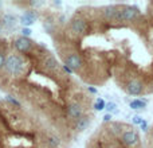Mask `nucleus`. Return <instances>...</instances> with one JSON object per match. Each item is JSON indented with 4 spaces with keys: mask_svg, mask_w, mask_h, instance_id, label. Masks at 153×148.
Instances as JSON below:
<instances>
[{
    "mask_svg": "<svg viewBox=\"0 0 153 148\" xmlns=\"http://www.w3.org/2000/svg\"><path fill=\"white\" fill-rule=\"evenodd\" d=\"M5 70L7 73H10L11 75H22L24 72V61L20 55H16V54H12L7 58V62H5Z\"/></svg>",
    "mask_w": 153,
    "mask_h": 148,
    "instance_id": "nucleus-1",
    "label": "nucleus"
},
{
    "mask_svg": "<svg viewBox=\"0 0 153 148\" xmlns=\"http://www.w3.org/2000/svg\"><path fill=\"white\" fill-rule=\"evenodd\" d=\"M138 15H140V10H138L137 7H133V5L122 7V8H118L116 20H118V22H130V20L137 19Z\"/></svg>",
    "mask_w": 153,
    "mask_h": 148,
    "instance_id": "nucleus-2",
    "label": "nucleus"
},
{
    "mask_svg": "<svg viewBox=\"0 0 153 148\" xmlns=\"http://www.w3.org/2000/svg\"><path fill=\"white\" fill-rule=\"evenodd\" d=\"M13 46H15V49L19 51V53H27V51H30V49H31L32 42L28 39V38L20 37V38H16L15 39Z\"/></svg>",
    "mask_w": 153,
    "mask_h": 148,
    "instance_id": "nucleus-3",
    "label": "nucleus"
},
{
    "mask_svg": "<svg viewBox=\"0 0 153 148\" xmlns=\"http://www.w3.org/2000/svg\"><path fill=\"white\" fill-rule=\"evenodd\" d=\"M121 140H122V143L125 144V146H128V147H134L136 144L138 143V135L134 132V131H125L124 133H122V136H121Z\"/></svg>",
    "mask_w": 153,
    "mask_h": 148,
    "instance_id": "nucleus-4",
    "label": "nucleus"
},
{
    "mask_svg": "<svg viewBox=\"0 0 153 148\" xmlns=\"http://www.w3.org/2000/svg\"><path fill=\"white\" fill-rule=\"evenodd\" d=\"M126 90H128V93L132 96H140L144 90V85H143V82L138 81V79H133V81H130L129 84L126 85Z\"/></svg>",
    "mask_w": 153,
    "mask_h": 148,
    "instance_id": "nucleus-5",
    "label": "nucleus"
},
{
    "mask_svg": "<svg viewBox=\"0 0 153 148\" xmlns=\"http://www.w3.org/2000/svg\"><path fill=\"white\" fill-rule=\"evenodd\" d=\"M65 64H66V66H69L73 72H74V70L81 69V66H82V61H81V58H79V55L78 54H74V53L66 57Z\"/></svg>",
    "mask_w": 153,
    "mask_h": 148,
    "instance_id": "nucleus-6",
    "label": "nucleus"
},
{
    "mask_svg": "<svg viewBox=\"0 0 153 148\" xmlns=\"http://www.w3.org/2000/svg\"><path fill=\"white\" fill-rule=\"evenodd\" d=\"M71 30L74 32H76V34L82 35V34H85V32H86L87 23L85 22V19L75 18V19H73V20H71Z\"/></svg>",
    "mask_w": 153,
    "mask_h": 148,
    "instance_id": "nucleus-7",
    "label": "nucleus"
},
{
    "mask_svg": "<svg viewBox=\"0 0 153 148\" xmlns=\"http://www.w3.org/2000/svg\"><path fill=\"white\" fill-rule=\"evenodd\" d=\"M67 113H69L70 117H73V119H81L82 117V106L79 105V104H71V105H69V108H67Z\"/></svg>",
    "mask_w": 153,
    "mask_h": 148,
    "instance_id": "nucleus-8",
    "label": "nucleus"
},
{
    "mask_svg": "<svg viewBox=\"0 0 153 148\" xmlns=\"http://www.w3.org/2000/svg\"><path fill=\"white\" fill-rule=\"evenodd\" d=\"M117 12H118V7H116V5H108L103 10V16L106 19H109V20H116Z\"/></svg>",
    "mask_w": 153,
    "mask_h": 148,
    "instance_id": "nucleus-9",
    "label": "nucleus"
},
{
    "mask_svg": "<svg viewBox=\"0 0 153 148\" xmlns=\"http://www.w3.org/2000/svg\"><path fill=\"white\" fill-rule=\"evenodd\" d=\"M35 19H36V16H35L34 12H26L22 16V23L26 24V26H30V24H32L35 22Z\"/></svg>",
    "mask_w": 153,
    "mask_h": 148,
    "instance_id": "nucleus-10",
    "label": "nucleus"
},
{
    "mask_svg": "<svg viewBox=\"0 0 153 148\" xmlns=\"http://www.w3.org/2000/svg\"><path fill=\"white\" fill-rule=\"evenodd\" d=\"M45 65H46V67H47L48 70H56L58 69V62H56V59L54 58V57H51V55H48L47 58H46Z\"/></svg>",
    "mask_w": 153,
    "mask_h": 148,
    "instance_id": "nucleus-11",
    "label": "nucleus"
},
{
    "mask_svg": "<svg viewBox=\"0 0 153 148\" xmlns=\"http://www.w3.org/2000/svg\"><path fill=\"white\" fill-rule=\"evenodd\" d=\"M89 123H90V120L87 119V117H81V119L78 120V123H76V129L78 131L86 129V128L89 127Z\"/></svg>",
    "mask_w": 153,
    "mask_h": 148,
    "instance_id": "nucleus-12",
    "label": "nucleus"
},
{
    "mask_svg": "<svg viewBox=\"0 0 153 148\" xmlns=\"http://www.w3.org/2000/svg\"><path fill=\"white\" fill-rule=\"evenodd\" d=\"M146 106V101L144 100H133L130 102V108L132 109H144Z\"/></svg>",
    "mask_w": 153,
    "mask_h": 148,
    "instance_id": "nucleus-13",
    "label": "nucleus"
},
{
    "mask_svg": "<svg viewBox=\"0 0 153 148\" xmlns=\"http://www.w3.org/2000/svg\"><path fill=\"white\" fill-rule=\"evenodd\" d=\"M94 108H95V111H102L103 108H106V104H105V101L103 100H98L97 102H95V105H94Z\"/></svg>",
    "mask_w": 153,
    "mask_h": 148,
    "instance_id": "nucleus-14",
    "label": "nucleus"
},
{
    "mask_svg": "<svg viewBox=\"0 0 153 148\" xmlns=\"http://www.w3.org/2000/svg\"><path fill=\"white\" fill-rule=\"evenodd\" d=\"M5 62H7V58L4 57L3 53H0V70H1L3 67H5Z\"/></svg>",
    "mask_w": 153,
    "mask_h": 148,
    "instance_id": "nucleus-15",
    "label": "nucleus"
},
{
    "mask_svg": "<svg viewBox=\"0 0 153 148\" xmlns=\"http://www.w3.org/2000/svg\"><path fill=\"white\" fill-rule=\"evenodd\" d=\"M13 20H15V18L11 15H5L4 16V23L5 24H13Z\"/></svg>",
    "mask_w": 153,
    "mask_h": 148,
    "instance_id": "nucleus-16",
    "label": "nucleus"
},
{
    "mask_svg": "<svg viewBox=\"0 0 153 148\" xmlns=\"http://www.w3.org/2000/svg\"><path fill=\"white\" fill-rule=\"evenodd\" d=\"M143 123H144L143 117H140V116H134V117H133V124H136V125H141Z\"/></svg>",
    "mask_w": 153,
    "mask_h": 148,
    "instance_id": "nucleus-17",
    "label": "nucleus"
},
{
    "mask_svg": "<svg viewBox=\"0 0 153 148\" xmlns=\"http://www.w3.org/2000/svg\"><path fill=\"white\" fill-rule=\"evenodd\" d=\"M48 141H50V144H53V146H55V147L59 144L58 138H55V136H50V138H48Z\"/></svg>",
    "mask_w": 153,
    "mask_h": 148,
    "instance_id": "nucleus-18",
    "label": "nucleus"
},
{
    "mask_svg": "<svg viewBox=\"0 0 153 148\" xmlns=\"http://www.w3.org/2000/svg\"><path fill=\"white\" fill-rule=\"evenodd\" d=\"M117 108V106L116 105H114V104H106V108L105 109H108V111H114V109H116Z\"/></svg>",
    "mask_w": 153,
    "mask_h": 148,
    "instance_id": "nucleus-19",
    "label": "nucleus"
},
{
    "mask_svg": "<svg viewBox=\"0 0 153 148\" xmlns=\"http://www.w3.org/2000/svg\"><path fill=\"white\" fill-rule=\"evenodd\" d=\"M7 101H10V102H12L13 105H19V101H16L15 98H12V97H11V96H8V97H7Z\"/></svg>",
    "mask_w": 153,
    "mask_h": 148,
    "instance_id": "nucleus-20",
    "label": "nucleus"
},
{
    "mask_svg": "<svg viewBox=\"0 0 153 148\" xmlns=\"http://www.w3.org/2000/svg\"><path fill=\"white\" fill-rule=\"evenodd\" d=\"M22 32H23L24 37H28V35H31V30H30V28H23V31H22Z\"/></svg>",
    "mask_w": 153,
    "mask_h": 148,
    "instance_id": "nucleus-21",
    "label": "nucleus"
},
{
    "mask_svg": "<svg viewBox=\"0 0 153 148\" xmlns=\"http://www.w3.org/2000/svg\"><path fill=\"white\" fill-rule=\"evenodd\" d=\"M141 128H143V131H148V123L144 120V123L141 124Z\"/></svg>",
    "mask_w": 153,
    "mask_h": 148,
    "instance_id": "nucleus-22",
    "label": "nucleus"
},
{
    "mask_svg": "<svg viewBox=\"0 0 153 148\" xmlns=\"http://www.w3.org/2000/svg\"><path fill=\"white\" fill-rule=\"evenodd\" d=\"M63 69H65V70H66V72H67V73H69V74H70V73H73V70H71V69H70V67H69V66H66V65H63Z\"/></svg>",
    "mask_w": 153,
    "mask_h": 148,
    "instance_id": "nucleus-23",
    "label": "nucleus"
},
{
    "mask_svg": "<svg viewBox=\"0 0 153 148\" xmlns=\"http://www.w3.org/2000/svg\"><path fill=\"white\" fill-rule=\"evenodd\" d=\"M110 119H111V116H110V114H106V116L103 117V120H105V121H109V120H110Z\"/></svg>",
    "mask_w": 153,
    "mask_h": 148,
    "instance_id": "nucleus-24",
    "label": "nucleus"
},
{
    "mask_svg": "<svg viewBox=\"0 0 153 148\" xmlns=\"http://www.w3.org/2000/svg\"><path fill=\"white\" fill-rule=\"evenodd\" d=\"M89 90L91 93H97V89H94V87H89Z\"/></svg>",
    "mask_w": 153,
    "mask_h": 148,
    "instance_id": "nucleus-25",
    "label": "nucleus"
},
{
    "mask_svg": "<svg viewBox=\"0 0 153 148\" xmlns=\"http://www.w3.org/2000/svg\"><path fill=\"white\" fill-rule=\"evenodd\" d=\"M151 139H152V143H153V132H152V135H151Z\"/></svg>",
    "mask_w": 153,
    "mask_h": 148,
    "instance_id": "nucleus-26",
    "label": "nucleus"
}]
</instances>
